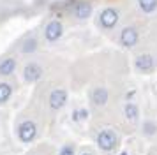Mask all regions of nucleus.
<instances>
[{
    "label": "nucleus",
    "instance_id": "obj_1",
    "mask_svg": "<svg viewBox=\"0 0 157 155\" xmlns=\"http://www.w3.org/2000/svg\"><path fill=\"white\" fill-rule=\"evenodd\" d=\"M95 143H97L99 150L109 153V152H113L115 148H117V145H118V136H117V132H115L113 129H102V130L97 134Z\"/></svg>",
    "mask_w": 157,
    "mask_h": 155
},
{
    "label": "nucleus",
    "instance_id": "obj_2",
    "mask_svg": "<svg viewBox=\"0 0 157 155\" xmlns=\"http://www.w3.org/2000/svg\"><path fill=\"white\" fill-rule=\"evenodd\" d=\"M36 136H37V125L32 120H25L23 123H20V127H18V138H20V141L32 143L36 139Z\"/></svg>",
    "mask_w": 157,
    "mask_h": 155
},
{
    "label": "nucleus",
    "instance_id": "obj_3",
    "mask_svg": "<svg viewBox=\"0 0 157 155\" xmlns=\"http://www.w3.org/2000/svg\"><path fill=\"white\" fill-rule=\"evenodd\" d=\"M118 23V11L113 7H106L102 13L99 14V25L106 30H111Z\"/></svg>",
    "mask_w": 157,
    "mask_h": 155
},
{
    "label": "nucleus",
    "instance_id": "obj_4",
    "mask_svg": "<svg viewBox=\"0 0 157 155\" xmlns=\"http://www.w3.org/2000/svg\"><path fill=\"white\" fill-rule=\"evenodd\" d=\"M118 41H120V44L124 48H132L140 41V34H138V30L134 27H125V28H122Z\"/></svg>",
    "mask_w": 157,
    "mask_h": 155
},
{
    "label": "nucleus",
    "instance_id": "obj_5",
    "mask_svg": "<svg viewBox=\"0 0 157 155\" xmlns=\"http://www.w3.org/2000/svg\"><path fill=\"white\" fill-rule=\"evenodd\" d=\"M134 67L138 72H143V74H150L154 67H155V60H154V56L148 55V53H145V55H138L134 60Z\"/></svg>",
    "mask_w": 157,
    "mask_h": 155
},
{
    "label": "nucleus",
    "instance_id": "obj_6",
    "mask_svg": "<svg viewBox=\"0 0 157 155\" xmlns=\"http://www.w3.org/2000/svg\"><path fill=\"white\" fill-rule=\"evenodd\" d=\"M64 34V27H62V23L57 20H53L48 23V27L44 30V37H46V41L48 42H57L60 37Z\"/></svg>",
    "mask_w": 157,
    "mask_h": 155
},
{
    "label": "nucleus",
    "instance_id": "obj_7",
    "mask_svg": "<svg viewBox=\"0 0 157 155\" xmlns=\"http://www.w3.org/2000/svg\"><path fill=\"white\" fill-rule=\"evenodd\" d=\"M65 102H67V92L64 88H57V90H53L50 93V108L51 109L58 111V109H62L65 106Z\"/></svg>",
    "mask_w": 157,
    "mask_h": 155
},
{
    "label": "nucleus",
    "instance_id": "obj_8",
    "mask_svg": "<svg viewBox=\"0 0 157 155\" xmlns=\"http://www.w3.org/2000/svg\"><path fill=\"white\" fill-rule=\"evenodd\" d=\"M108 99H109V93H108V88L104 86H95L90 93V100H92L94 106H97V108H102V106H106Z\"/></svg>",
    "mask_w": 157,
    "mask_h": 155
},
{
    "label": "nucleus",
    "instance_id": "obj_9",
    "mask_svg": "<svg viewBox=\"0 0 157 155\" xmlns=\"http://www.w3.org/2000/svg\"><path fill=\"white\" fill-rule=\"evenodd\" d=\"M71 13L78 18V20H86L90 14H92V6L88 4V2H76V4H72L71 7Z\"/></svg>",
    "mask_w": 157,
    "mask_h": 155
},
{
    "label": "nucleus",
    "instance_id": "obj_10",
    "mask_svg": "<svg viewBox=\"0 0 157 155\" xmlns=\"http://www.w3.org/2000/svg\"><path fill=\"white\" fill-rule=\"evenodd\" d=\"M41 76H43V69L37 63H29L25 67V70H23V78L29 83H36L37 79H41Z\"/></svg>",
    "mask_w": 157,
    "mask_h": 155
},
{
    "label": "nucleus",
    "instance_id": "obj_11",
    "mask_svg": "<svg viewBox=\"0 0 157 155\" xmlns=\"http://www.w3.org/2000/svg\"><path fill=\"white\" fill-rule=\"evenodd\" d=\"M124 115H125V118L129 122H136V120L140 118V108H138V104L127 102V104L124 106Z\"/></svg>",
    "mask_w": 157,
    "mask_h": 155
},
{
    "label": "nucleus",
    "instance_id": "obj_12",
    "mask_svg": "<svg viewBox=\"0 0 157 155\" xmlns=\"http://www.w3.org/2000/svg\"><path fill=\"white\" fill-rule=\"evenodd\" d=\"M14 69H16V60L14 58H4V60L0 62V74H2V76L13 74Z\"/></svg>",
    "mask_w": 157,
    "mask_h": 155
},
{
    "label": "nucleus",
    "instance_id": "obj_13",
    "mask_svg": "<svg viewBox=\"0 0 157 155\" xmlns=\"http://www.w3.org/2000/svg\"><path fill=\"white\" fill-rule=\"evenodd\" d=\"M138 6L145 14H152L157 9V0H138Z\"/></svg>",
    "mask_w": 157,
    "mask_h": 155
},
{
    "label": "nucleus",
    "instance_id": "obj_14",
    "mask_svg": "<svg viewBox=\"0 0 157 155\" xmlns=\"http://www.w3.org/2000/svg\"><path fill=\"white\" fill-rule=\"evenodd\" d=\"M11 93H13L11 85H9V83H0V104L7 102L9 97H11Z\"/></svg>",
    "mask_w": 157,
    "mask_h": 155
},
{
    "label": "nucleus",
    "instance_id": "obj_15",
    "mask_svg": "<svg viewBox=\"0 0 157 155\" xmlns=\"http://www.w3.org/2000/svg\"><path fill=\"white\" fill-rule=\"evenodd\" d=\"M74 153H76V148H74V145H71V143L64 145V146L60 148V152H58V155H74Z\"/></svg>",
    "mask_w": 157,
    "mask_h": 155
},
{
    "label": "nucleus",
    "instance_id": "obj_16",
    "mask_svg": "<svg viewBox=\"0 0 157 155\" xmlns=\"http://www.w3.org/2000/svg\"><path fill=\"white\" fill-rule=\"evenodd\" d=\"M36 48H37V42L34 41V39H30V41L25 42V46H23V53H32Z\"/></svg>",
    "mask_w": 157,
    "mask_h": 155
},
{
    "label": "nucleus",
    "instance_id": "obj_17",
    "mask_svg": "<svg viewBox=\"0 0 157 155\" xmlns=\"http://www.w3.org/2000/svg\"><path fill=\"white\" fill-rule=\"evenodd\" d=\"M79 155H94L92 152H83V153H79Z\"/></svg>",
    "mask_w": 157,
    "mask_h": 155
}]
</instances>
